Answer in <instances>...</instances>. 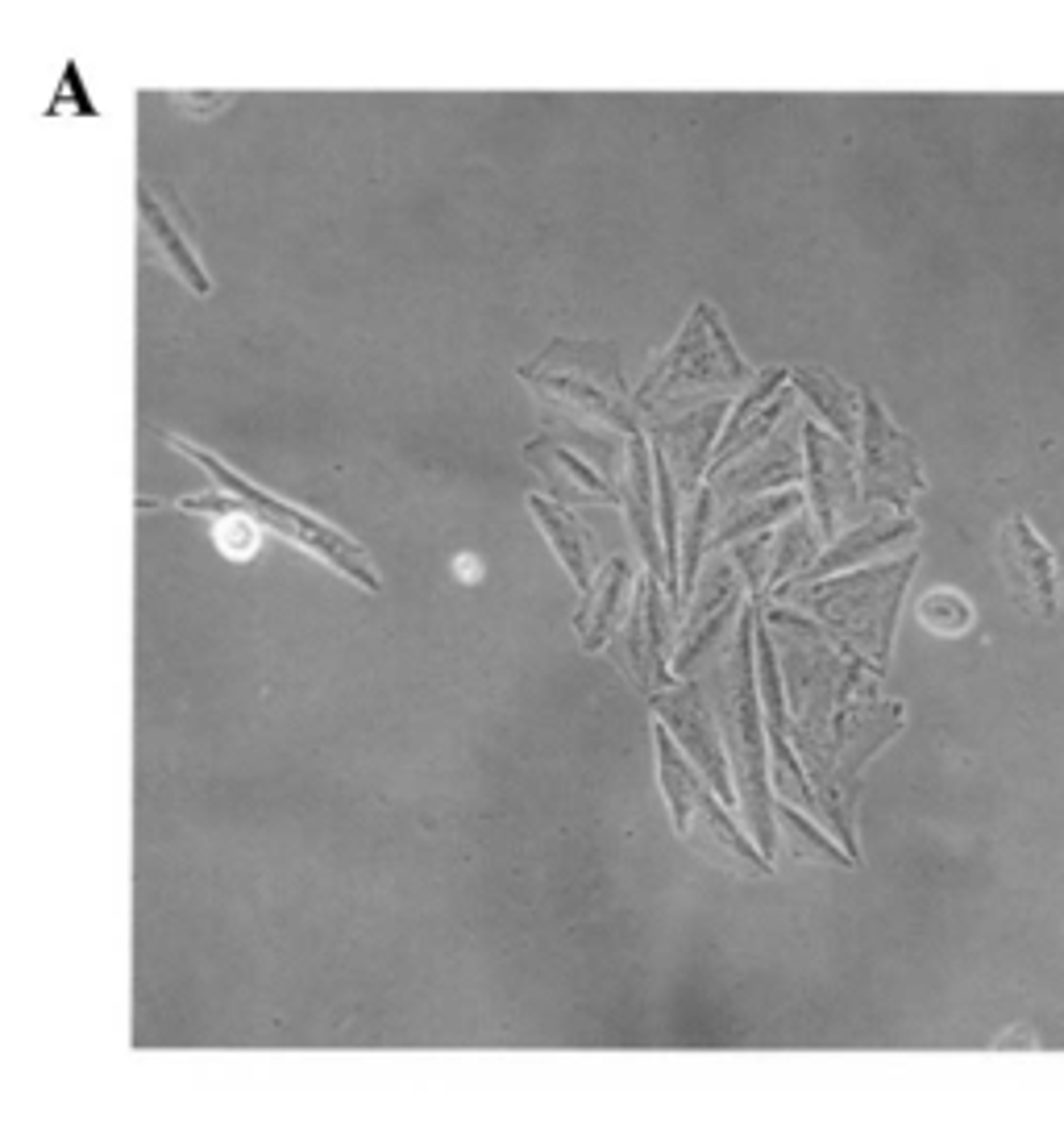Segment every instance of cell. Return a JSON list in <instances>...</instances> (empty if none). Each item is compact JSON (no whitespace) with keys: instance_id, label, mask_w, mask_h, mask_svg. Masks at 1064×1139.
<instances>
[{"instance_id":"277c9868","label":"cell","mask_w":1064,"mask_h":1139,"mask_svg":"<svg viewBox=\"0 0 1064 1139\" xmlns=\"http://www.w3.org/2000/svg\"><path fill=\"white\" fill-rule=\"evenodd\" d=\"M744 379V366L740 358L732 354L723 328L715 321L711 309H699L691 317V325L683 333V341L674 345V354L649 374V383L641 387V404L653 395V391H674V387H695V383H740Z\"/></svg>"},{"instance_id":"9c48e42d","label":"cell","mask_w":1064,"mask_h":1139,"mask_svg":"<svg viewBox=\"0 0 1064 1139\" xmlns=\"http://www.w3.org/2000/svg\"><path fill=\"white\" fill-rule=\"evenodd\" d=\"M529 511L545 524V532H549L557 557L565 562V570L574 574V583L586 591V587H591V566H586V537H582V528H578L565 511H553L545 499H532V495H529Z\"/></svg>"},{"instance_id":"3957f363","label":"cell","mask_w":1064,"mask_h":1139,"mask_svg":"<svg viewBox=\"0 0 1064 1139\" xmlns=\"http://www.w3.org/2000/svg\"><path fill=\"white\" fill-rule=\"evenodd\" d=\"M727 745L732 757L740 761V791L753 815V832L757 840L769 848V803H765V766H761V732H757V703H753V678H748V624L740 629L736 641V669L727 678Z\"/></svg>"},{"instance_id":"4fadbf2b","label":"cell","mask_w":1064,"mask_h":1139,"mask_svg":"<svg viewBox=\"0 0 1064 1139\" xmlns=\"http://www.w3.org/2000/svg\"><path fill=\"white\" fill-rule=\"evenodd\" d=\"M794 383L807 391V400H815V404H819V412L836 416V425L849 433V412L840 408V391H836V387H824V379H819L815 370H799V374H794Z\"/></svg>"},{"instance_id":"7a4b0ae2","label":"cell","mask_w":1064,"mask_h":1139,"mask_svg":"<svg viewBox=\"0 0 1064 1139\" xmlns=\"http://www.w3.org/2000/svg\"><path fill=\"white\" fill-rule=\"evenodd\" d=\"M657 761H662V787H666V795H670V812H674L678 832H687L699 848L723 857L727 865L761 869V857L736 836V827L719 815V807L711 803V795L699 787V778L678 761L674 745L666 741V728L657 732Z\"/></svg>"},{"instance_id":"8992f818","label":"cell","mask_w":1064,"mask_h":1139,"mask_svg":"<svg viewBox=\"0 0 1064 1139\" xmlns=\"http://www.w3.org/2000/svg\"><path fill=\"white\" fill-rule=\"evenodd\" d=\"M657 711L662 720L670 724V732L683 736V745L699 757V766L708 770V778L719 787L723 799H732V782L723 774V757L715 749V732H711V720H708V707H703V694L699 686H683V690H670L657 699Z\"/></svg>"},{"instance_id":"5b68a950","label":"cell","mask_w":1064,"mask_h":1139,"mask_svg":"<svg viewBox=\"0 0 1064 1139\" xmlns=\"http://www.w3.org/2000/svg\"><path fill=\"white\" fill-rule=\"evenodd\" d=\"M1002 566H1007V583L1015 591V599H1023V608H1032L1036 616H1057L1061 603V570L1053 549L1044 545V537L1032 528V520H1011L1002 532Z\"/></svg>"},{"instance_id":"ba28073f","label":"cell","mask_w":1064,"mask_h":1139,"mask_svg":"<svg viewBox=\"0 0 1064 1139\" xmlns=\"http://www.w3.org/2000/svg\"><path fill=\"white\" fill-rule=\"evenodd\" d=\"M179 507H187V511H212V507H229L225 516H221V524H216V549L229 557V562H250L254 553H258V520L250 516V511H241V507H233L229 499H183Z\"/></svg>"},{"instance_id":"5bb4252c","label":"cell","mask_w":1064,"mask_h":1139,"mask_svg":"<svg viewBox=\"0 0 1064 1139\" xmlns=\"http://www.w3.org/2000/svg\"><path fill=\"white\" fill-rule=\"evenodd\" d=\"M790 495H782V499H769V503H761V507H753L748 516H740V520H732L727 528H723V541H736V537H744V532H761L769 520H778V516H786L790 511Z\"/></svg>"},{"instance_id":"52a82bcc","label":"cell","mask_w":1064,"mask_h":1139,"mask_svg":"<svg viewBox=\"0 0 1064 1139\" xmlns=\"http://www.w3.org/2000/svg\"><path fill=\"white\" fill-rule=\"evenodd\" d=\"M628 520H632V532L653 566V574L670 583V570H666V557L657 549V537H653V524H649V471H645V441L632 433V446H628ZM674 587V583H670Z\"/></svg>"},{"instance_id":"7c38bea8","label":"cell","mask_w":1064,"mask_h":1139,"mask_svg":"<svg viewBox=\"0 0 1064 1139\" xmlns=\"http://www.w3.org/2000/svg\"><path fill=\"white\" fill-rule=\"evenodd\" d=\"M142 217H146V229L163 242V250L171 254V263L179 267V275L187 279V288L191 292H208V279H204V271H200V263L187 254V246H179V237H176V229L167 225V217L159 212V204L151 200V191H142Z\"/></svg>"},{"instance_id":"30bf717a","label":"cell","mask_w":1064,"mask_h":1139,"mask_svg":"<svg viewBox=\"0 0 1064 1139\" xmlns=\"http://www.w3.org/2000/svg\"><path fill=\"white\" fill-rule=\"evenodd\" d=\"M624 591H628V562H624V557H611L607 578H603L599 608H595V616H591V620H582V624H578V629H582V645H586V650H599V645L607 641V633H611L616 616L624 612Z\"/></svg>"},{"instance_id":"8fae6325","label":"cell","mask_w":1064,"mask_h":1139,"mask_svg":"<svg viewBox=\"0 0 1064 1139\" xmlns=\"http://www.w3.org/2000/svg\"><path fill=\"white\" fill-rule=\"evenodd\" d=\"M919 620L935 633V637H961L969 624H973V608H969V599L961 595V591H931V595H923V603H919Z\"/></svg>"},{"instance_id":"6da1fadb","label":"cell","mask_w":1064,"mask_h":1139,"mask_svg":"<svg viewBox=\"0 0 1064 1139\" xmlns=\"http://www.w3.org/2000/svg\"><path fill=\"white\" fill-rule=\"evenodd\" d=\"M167 446H176L179 454H187V458H195L200 466H208L212 471V479L221 483V487L233 495V507H241V511H250L254 520H262V524H271L279 537H287V541H296V545H304V549H313L317 557H325V562H333L342 574H350L357 587H370V591H378V574H374V562L357 549L350 537H342L338 528H329V524H321V520H313V516H304L300 507H287V503H279L275 495H267V491H258V487H250L241 475H233L225 462H216L212 454H204V450H195V446H187V441H179V437H167Z\"/></svg>"}]
</instances>
